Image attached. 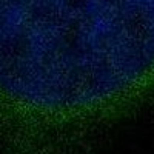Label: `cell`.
Here are the masks:
<instances>
[{
	"instance_id": "6da1fadb",
	"label": "cell",
	"mask_w": 154,
	"mask_h": 154,
	"mask_svg": "<svg viewBox=\"0 0 154 154\" xmlns=\"http://www.w3.org/2000/svg\"><path fill=\"white\" fill-rule=\"evenodd\" d=\"M154 72V0H0V91L83 111Z\"/></svg>"
}]
</instances>
